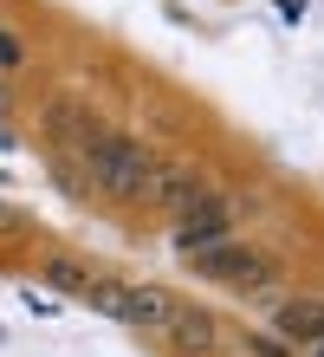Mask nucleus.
Returning <instances> with one entry per match:
<instances>
[{
    "mask_svg": "<svg viewBox=\"0 0 324 357\" xmlns=\"http://www.w3.org/2000/svg\"><path fill=\"white\" fill-rule=\"evenodd\" d=\"M78 156H84L91 182H98L111 202H149V182H156V156H149L137 137H123V130H98Z\"/></svg>",
    "mask_w": 324,
    "mask_h": 357,
    "instance_id": "1",
    "label": "nucleus"
},
{
    "mask_svg": "<svg viewBox=\"0 0 324 357\" xmlns=\"http://www.w3.org/2000/svg\"><path fill=\"white\" fill-rule=\"evenodd\" d=\"M194 266L208 273V280H221V286H266L272 280V266L259 260V254H247V247H233V241H214V247H201V254H188Z\"/></svg>",
    "mask_w": 324,
    "mask_h": 357,
    "instance_id": "2",
    "label": "nucleus"
},
{
    "mask_svg": "<svg viewBox=\"0 0 324 357\" xmlns=\"http://www.w3.org/2000/svg\"><path fill=\"white\" fill-rule=\"evenodd\" d=\"M214 188L201 169H188V162H156V182H149V208H162V215H188L194 202H208Z\"/></svg>",
    "mask_w": 324,
    "mask_h": 357,
    "instance_id": "3",
    "label": "nucleus"
},
{
    "mask_svg": "<svg viewBox=\"0 0 324 357\" xmlns=\"http://www.w3.org/2000/svg\"><path fill=\"white\" fill-rule=\"evenodd\" d=\"M272 338L292 344L298 357H305L311 344H324V299H318V292H305V299H286V305L272 312Z\"/></svg>",
    "mask_w": 324,
    "mask_h": 357,
    "instance_id": "4",
    "label": "nucleus"
},
{
    "mask_svg": "<svg viewBox=\"0 0 324 357\" xmlns=\"http://www.w3.org/2000/svg\"><path fill=\"white\" fill-rule=\"evenodd\" d=\"M214 241H233V208L221 195L194 202L188 215H182V227H176V247H182V254H201V247H214Z\"/></svg>",
    "mask_w": 324,
    "mask_h": 357,
    "instance_id": "5",
    "label": "nucleus"
},
{
    "mask_svg": "<svg viewBox=\"0 0 324 357\" xmlns=\"http://www.w3.org/2000/svg\"><path fill=\"white\" fill-rule=\"evenodd\" d=\"M176 312H182V299L169 286H123V325L130 331H156V338H162Z\"/></svg>",
    "mask_w": 324,
    "mask_h": 357,
    "instance_id": "6",
    "label": "nucleus"
},
{
    "mask_svg": "<svg viewBox=\"0 0 324 357\" xmlns=\"http://www.w3.org/2000/svg\"><path fill=\"white\" fill-rule=\"evenodd\" d=\"M162 344L176 351V357H208L214 344H221V331H214V319H208V312H194V305H182L176 319H169V331H162Z\"/></svg>",
    "mask_w": 324,
    "mask_h": 357,
    "instance_id": "7",
    "label": "nucleus"
},
{
    "mask_svg": "<svg viewBox=\"0 0 324 357\" xmlns=\"http://www.w3.org/2000/svg\"><path fill=\"white\" fill-rule=\"evenodd\" d=\"M46 130H52L59 143H72V150H84V143H91V137L104 130V123H98L91 111H78L72 98H65V104H52V111H46Z\"/></svg>",
    "mask_w": 324,
    "mask_h": 357,
    "instance_id": "8",
    "label": "nucleus"
},
{
    "mask_svg": "<svg viewBox=\"0 0 324 357\" xmlns=\"http://www.w3.org/2000/svg\"><path fill=\"white\" fill-rule=\"evenodd\" d=\"M84 305L104 312L111 325H123V280H91V286H84Z\"/></svg>",
    "mask_w": 324,
    "mask_h": 357,
    "instance_id": "9",
    "label": "nucleus"
},
{
    "mask_svg": "<svg viewBox=\"0 0 324 357\" xmlns=\"http://www.w3.org/2000/svg\"><path fill=\"white\" fill-rule=\"evenodd\" d=\"M39 273H46V280H52V286H65V292H78V299H84V286H91V273H84L78 260H46V266H39Z\"/></svg>",
    "mask_w": 324,
    "mask_h": 357,
    "instance_id": "10",
    "label": "nucleus"
},
{
    "mask_svg": "<svg viewBox=\"0 0 324 357\" xmlns=\"http://www.w3.org/2000/svg\"><path fill=\"white\" fill-rule=\"evenodd\" d=\"M20 66H26V46H20V33H13V26H0V78L20 72Z\"/></svg>",
    "mask_w": 324,
    "mask_h": 357,
    "instance_id": "11",
    "label": "nucleus"
},
{
    "mask_svg": "<svg viewBox=\"0 0 324 357\" xmlns=\"http://www.w3.org/2000/svg\"><path fill=\"white\" fill-rule=\"evenodd\" d=\"M247 357H298V351H292V344H279L272 331H253V338H247Z\"/></svg>",
    "mask_w": 324,
    "mask_h": 357,
    "instance_id": "12",
    "label": "nucleus"
},
{
    "mask_svg": "<svg viewBox=\"0 0 324 357\" xmlns=\"http://www.w3.org/2000/svg\"><path fill=\"white\" fill-rule=\"evenodd\" d=\"M7 104H13V98H7V78H0V111H7Z\"/></svg>",
    "mask_w": 324,
    "mask_h": 357,
    "instance_id": "13",
    "label": "nucleus"
},
{
    "mask_svg": "<svg viewBox=\"0 0 324 357\" xmlns=\"http://www.w3.org/2000/svg\"><path fill=\"white\" fill-rule=\"evenodd\" d=\"M305 357H324V344H311V351H305Z\"/></svg>",
    "mask_w": 324,
    "mask_h": 357,
    "instance_id": "14",
    "label": "nucleus"
}]
</instances>
